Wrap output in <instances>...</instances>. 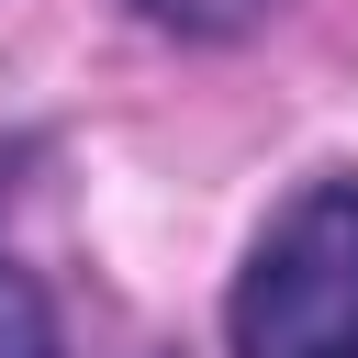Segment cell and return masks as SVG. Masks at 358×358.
<instances>
[{"label": "cell", "instance_id": "1", "mask_svg": "<svg viewBox=\"0 0 358 358\" xmlns=\"http://www.w3.org/2000/svg\"><path fill=\"white\" fill-rule=\"evenodd\" d=\"M235 358H358V179H313L268 213L224 302Z\"/></svg>", "mask_w": 358, "mask_h": 358}, {"label": "cell", "instance_id": "2", "mask_svg": "<svg viewBox=\"0 0 358 358\" xmlns=\"http://www.w3.org/2000/svg\"><path fill=\"white\" fill-rule=\"evenodd\" d=\"M0 358H56V313L11 257H0Z\"/></svg>", "mask_w": 358, "mask_h": 358}, {"label": "cell", "instance_id": "3", "mask_svg": "<svg viewBox=\"0 0 358 358\" xmlns=\"http://www.w3.org/2000/svg\"><path fill=\"white\" fill-rule=\"evenodd\" d=\"M134 11H145L157 34H246L268 0H134Z\"/></svg>", "mask_w": 358, "mask_h": 358}]
</instances>
